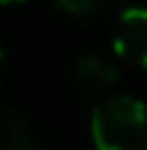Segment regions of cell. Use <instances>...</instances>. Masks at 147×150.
Here are the masks:
<instances>
[{
	"mask_svg": "<svg viewBox=\"0 0 147 150\" xmlns=\"http://www.w3.org/2000/svg\"><path fill=\"white\" fill-rule=\"evenodd\" d=\"M111 45L120 59L147 70V6H128L120 11Z\"/></svg>",
	"mask_w": 147,
	"mask_h": 150,
	"instance_id": "obj_2",
	"label": "cell"
},
{
	"mask_svg": "<svg viewBox=\"0 0 147 150\" xmlns=\"http://www.w3.org/2000/svg\"><path fill=\"white\" fill-rule=\"evenodd\" d=\"M92 142L97 150H144L147 106L133 95H108L92 108Z\"/></svg>",
	"mask_w": 147,
	"mask_h": 150,
	"instance_id": "obj_1",
	"label": "cell"
},
{
	"mask_svg": "<svg viewBox=\"0 0 147 150\" xmlns=\"http://www.w3.org/2000/svg\"><path fill=\"white\" fill-rule=\"evenodd\" d=\"M11 3H22V0H0V6H11Z\"/></svg>",
	"mask_w": 147,
	"mask_h": 150,
	"instance_id": "obj_7",
	"label": "cell"
},
{
	"mask_svg": "<svg viewBox=\"0 0 147 150\" xmlns=\"http://www.w3.org/2000/svg\"><path fill=\"white\" fill-rule=\"evenodd\" d=\"M3 72H6V53L0 47V83H3Z\"/></svg>",
	"mask_w": 147,
	"mask_h": 150,
	"instance_id": "obj_6",
	"label": "cell"
},
{
	"mask_svg": "<svg viewBox=\"0 0 147 150\" xmlns=\"http://www.w3.org/2000/svg\"><path fill=\"white\" fill-rule=\"evenodd\" d=\"M56 6L72 17H97L103 11H108L111 0H56Z\"/></svg>",
	"mask_w": 147,
	"mask_h": 150,
	"instance_id": "obj_5",
	"label": "cell"
},
{
	"mask_svg": "<svg viewBox=\"0 0 147 150\" xmlns=\"http://www.w3.org/2000/svg\"><path fill=\"white\" fill-rule=\"evenodd\" d=\"M117 67L106 56L97 53H81L72 64V83L86 100H103L117 86Z\"/></svg>",
	"mask_w": 147,
	"mask_h": 150,
	"instance_id": "obj_3",
	"label": "cell"
},
{
	"mask_svg": "<svg viewBox=\"0 0 147 150\" xmlns=\"http://www.w3.org/2000/svg\"><path fill=\"white\" fill-rule=\"evenodd\" d=\"M0 150H33V131L14 108L0 106Z\"/></svg>",
	"mask_w": 147,
	"mask_h": 150,
	"instance_id": "obj_4",
	"label": "cell"
}]
</instances>
